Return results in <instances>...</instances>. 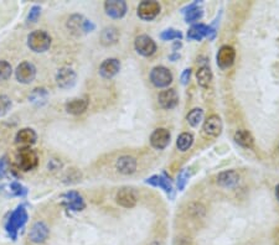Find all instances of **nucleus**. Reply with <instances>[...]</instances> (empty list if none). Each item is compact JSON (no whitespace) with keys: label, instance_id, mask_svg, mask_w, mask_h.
I'll list each match as a JSON object with an SVG mask.
<instances>
[{"label":"nucleus","instance_id":"1","mask_svg":"<svg viewBox=\"0 0 279 245\" xmlns=\"http://www.w3.org/2000/svg\"><path fill=\"white\" fill-rule=\"evenodd\" d=\"M28 219V210L25 209L24 205H19L16 209H14L13 212H11V214L9 215L8 220H6L5 223V230L11 239L16 240L19 230L26 224Z\"/></svg>","mask_w":279,"mask_h":245},{"label":"nucleus","instance_id":"2","mask_svg":"<svg viewBox=\"0 0 279 245\" xmlns=\"http://www.w3.org/2000/svg\"><path fill=\"white\" fill-rule=\"evenodd\" d=\"M51 36L46 31L36 30L29 34L28 36V47L33 52L43 53L50 48L51 46Z\"/></svg>","mask_w":279,"mask_h":245},{"label":"nucleus","instance_id":"3","mask_svg":"<svg viewBox=\"0 0 279 245\" xmlns=\"http://www.w3.org/2000/svg\"><path fill=\"white\" fill-rule=\"evenodd\" d=\"M67 29L76 36L85 35V34L92 33L96 29V25L91 20L86 19L80 14H73L67 20Z\"/></svg>","mask_w":279,"mask_h":245},{"label":"nucleus","instance_id":"4","mask_svg":"<svg viewBox=\"0 0 279 245\" xmlns=\"http://www.w3.org/2000/svg\"><path fill=\"white\" fill-rule=\"evenodd\" d=\"M16 160H18L19 168L25 171V172L34 170L39 163L38 154L30 148H21L20 150L18 151Z\"/></svg>","mask_w":279,"mask_h":245},{"label":"nucleus","instance_id":"5","mask_svg":"<svg viewBox=\"0 0 279 245\" xmlns=\"http://www.w3.org/2000/svg\"><path fill=\"white\" fill-rule=\"evenodd\" d=\"M150 82L158 88H165L172 82V75L164 66H157L150 72Z\"/></svg>","mask_w":279,"mask_h":245},{"label":"nucleus","instance_id":"6","mask_svg":"<svg viewBox=\"0 0 279 245\" xmlns=\"http://www.w3.org/2000/svg\"><path fill=\"white\" fill-rule=\"evenodd\" d=\"M62 205L67 209L73 210V212H81L86 208V202L82 196L77 191H68L65 192L62 196Z\"/></svg>","mask_w":279,"mask_h":245},{"label":"nucleus","instance_id":"7","mask_svg":"<svg viewBox=\"0 0 279 245\" xmlns=\"http://www.w3.org/2000/svg\"><path fill=\"white\" fill-rule=\"evenodd\" d=\"M36 67L31 62L24 61L20 65L16 67L15 70V77L16 81L19 83L23 84H30L31 82H34V80L36 78Z\"/></svg>","mask_w":279,"mask_h":245},{"label":"nucleus","instance_id":"8","mask_svg":"<svg viewBox=\"0 0 279 245\" xmlns=\"http://www.w3.org/2000/svg\"><path fill=\"white\" fill-rule=\"evenodd\" d=\"M134 48L139 55L144 57H150L157 52V43L148 35H140L135 39Z\"/></svg>","mask_w":279,"mask_h":245},{"label":"nucleus","instance_id":"9","mask_svg":"<svg viewBox=\"0 0 279 245\" xmlns=\"http://www.w3.org/2000/svg\"><path fill=\"white\" fill-rule=\"evenodd\" d=\"M56 84L61 88V89H70L76 84L77 81V75L75 71L70 67H62L57 71L56 73Z\"/></svg>","mask_w":279,"mask_h":245},{"label":"nucleus","instance_id":"10","mask_svg":"<svg viewBox=\"0 0 279 245\" xmlns=\"http://www.w3.org/2000/svg\"><path fill=\"white\" fill-rule=\"evenodd\" d=\"M162 6L158 1H142L138 5V16L144 21H152L160 14Z\"/></svg>","mask_w":279,"mask_h":245},{"label":"nucleus","instance_id":"11","mask_svg":"<svg viewBox=\"0 0 279 245\" xmlns=\"http://www.w3.org/2000/svg\"><path fill=\"white\" fill-rule=\"evenodd\" d=\"M216 36V30L211 26H206L204 24H196L192 25L187 31V39L195 41H201L204 38H209L210 40L215 39Z\"/></svg>","mask_w":279,"mask_h":245},{"label":"nucleus","instance_id":"12","mask_svg":"<svg viewBox=\"0 0 279 245\" xmlns=\"http://www.w3.org/2000/svg\"><path fill=\"white\" fill-rule=\"evenodd\" d=\"M49 235H50V229L46 225L45 222H36L34 223L33 227L30 228L29 232V239L35 244H43L48 240Z\"/></svg>","mask_w":279,"mask_h":245},{"label":"nucleus","instance_id":"13","mask_svg":"<svg viewBox=\"0 0 279 245\" xmlns=\"http://www.w3.org/2000/svg\"><path fill=\"white\" fill-rule=\"evenodd\" d=\"M115 202L124 208H133L138 202L137 193L133 188L122 187L115 195Z\"/></svg>","mask_w":279,"mask_h":245},{"label":"nucleus","instance_id":"14","mask_svg":"<svg viewBox=\"0 0 279 245\" xmlns=\"http://www.w3.org/2000/svg\"><path fill=\"white\" fill-rule=\"evenodd\" d=\"M127 3L123 0H108L105 3V11L110 18L122 19L127 14Z\"/></svg>","mask_w":279,"mask_h":245},{"label":"nucleus","instance_id":"15","mask_svg":"<svg viewBox=\"0 0 279 245\" xmlns=\"http://www.w3.org/2000/svg\"><path fill=\"white\" fill-rule=\"evenodd\" d=\"M234 58H236V51L231 46H222L219 50L216 56L217 65L222 68V70H226L229 68L234 62Z\"/></svg>","mask_w":279,"mask_h":245},{"label":"nucleus","instance_id":"16","mask_svg":"<svg viewBox=\"0 0 279 245\" xmlns=\"http://www.w3.org/2000/svg\"><path fill=\"white\" fill-rule=\"evenodd\" d=\"M36 140H38V134L31 128L20 129L15 135V144L21 145L23 148H30L36 143Z\"/></svg>","mask_w":279,"mask_h":245},{"label":"nucleus","instance_id":"17","mask_svg":"<svg viewBox=\"0 0 279 245\" xmlns=\"http://www.w3.org/2000/svg\"><path fill=\"white\" fill-rule=\"evenodd\" d=\"M150 144L157 150H164L170 144V133L164 128H159L150 136Z\"/></svg>","mask_w":279,"mask_h":245},{"label":"nucleus","instance_id":"18","mask_svg":"<svg viewBox=\"0 0 279 245\" xmlns=\"http://www.w3.org/2000/svg\"><path fill=\"white\" fill-rule=\"evenodd\" d=\"M115 168L122 175H133L137 171V160L129 155H123L115 163Z\"/></svg>","mask_w":279,"mask_h":245},{"label":"nucleus","instance_id":"19","mask_svg":"<svg viewBox=\"0 0 279 245\" xmlns=\"http://www.w3.org/2000/svg\"><path fill=\"white\" fill-rule=\"evenodd\" d=\"M120 71V62L117 58H107L100 66V75L103 78H113Z\"/></svg>","mask_w":279,"mask_h":245},{"label":"nucleus","instance_id":"20","mask_svg":"<svg viewBox=\"0 0 279 245\" xmlns=\"http://www.w3.org/2000/svg\"><path fill=\"white\" fill-rule=\"evenodd\" d=\"M222 131V120L219 115H211L204 122V133L209 136H217Z\"/></svg>","mask_w":279,"mask_h":245},{"label":"nucleus","instance_id":"21","mask_svg":"<svg viewBox=\"0 0 279 245\" xmlns=\"http://www.w3.org/2000/svg\"><path fill=\"white\" fill-rule=\"evenodd\" d=\"M217 185L221 187H234L239 182V175L233 170H227L217 175Z\"/></svg>","mask_w":279,"mask_h":245},{"label":"nucleus","instance_id":"22","mask_svg":"<svg viewBox=\"0 0 279 245\" xmlns=\"http://www.w3.org/2000/svg\"><path fill=\"white\" fill-rule=\"evenodd\" d=\"M159 104L162 105L164 109H172L179 103V95H177L175 89H167L160 92L159 94Z\"/></svg>","mask_w":279,"mask_h":245},{"label":"nucleus","instance_id":"23","mask_svg":"<svg viewBox=\"0 0 279 245\" xmlns=\"http://www.w3.org/2000/svg\"><path fill=\"white\" fill-rule=\"evenodd\" d=\"M145 183L154 186V187H160L162 190H164L167 195H171L172 193L171 181H170V178L167 177L165 173H163V175L152 176V177H149L147 181H145Z\"/></svg>","mask_w":279,"mask_h":245},{"label":"nucleus","instance_id":"24","mask_svg":"<svg viewBox=\"0 0 279 245\" xmlns=\"http://www.w3.org/2000/svg\"><path fill=\"white\" fill-rule=\"evenodd\" d=\"M88 108V100L82 99V98H76V99L70 100L66 103L65 109L68 114L71 115H80L87 110Z\"/></svg>","mask_w":279,"mask_h":245},{"label":"nucleus","instance_id":"25","mask_svg":"<svg viewBox=\"0 0 279 245\" xmlns=\"http://www.w3.org/2000/svg\"><path fill=\"white\" fill-rule=\"evenodd\" d=\"M100 40L103 46L115 45V43L118 42V40H119V31H118L115 28H113V26L105 28L102 31H101Z\"/></svg>","mask_w":279,"mask_h":245},{"label":"nucleus","instance_id":"26","mask_svg":"<svg viewBox=\"0 0 279 245\" xmlns=\"http://www.w3.org/2000/svg\"><path fill=\"white\" fill-rule=\"evenodd\" d=\"M233 139L242 148L252 149L254 145V139L253 136H252V134L249 133V131L243 130V129H242V130H237L236 133H234Z\"/></svg>","mask_w":279,"mask_h":245},{"label":"nucleus","instance_id":"27","mask_svg":"<svg viewBox=\"0 0 279 245\" xmlns=\"http://www.w3.org/2000/svg\"><path fill=\"white\" fill-rule=\"evenodd\" d=\"M196 80L199 85L204 88L209 87V84L212 81V72L209 66H201L199 68V71L196 72Z\"/></svg>","mask_w":279,"mask_h":245},{"label":"nucleus","instance_id":"28","mask_svg":"<svg viewBox=\"0 0 279 245\" xmlns=\"http://www.w3.org/2000/svg\"><path fill=\"white\" fill-rule=\"evenodd\" d=\"M49 92L45 88H35L29 95V100L35 105H43L48 102Z\"/></svg>","mask_w":279,"mask_h":245},{"label":"nucleus","instance_id":"29","mask_svg":"<svg viewBox=\"0 0 279 245\" xmlns=\"http://www.w3.org/2000/svg\"><path fill=\"white\" fill-rule=\"evenodd\" d=\"M185 19H186V23H195L199 19L202 18L204 15V11L201 8H199V3H194L190 6H187V11H185Z\"/></svg>","mask_w":279,"mask_h":245},{"label":"nucleus","instance_id":"30","mask_svg":"<svg viewBox=\"0 0 279 245\" xmlns=\"http://www.w3.org/2000/svg\"><path fill=\"white\" fill-rule=\"evenodd\" d=\"M192 143H194V136L190 133H182L177 138L176 146L180 151H186L191 148Z\"/></svg>","mask_w":279,"mask_h":245},{"label":"nucleus","instance_id":"31","mask_svg":"<svg viewBox=\"0 0 279 245\" xmlns=\"http://www.w3.org/2000/svg\"><path fill=\"white\" fill-rule=\"evenodd\" d=\"M202 118H204V110L200 109V108H195V109H192L191 112L187 114L186 119L190 125L197 126L200 122H201Z\"/></svg>","mask_w":279,"mask_h":245},{"label":"nucleus","instance_id":"32","mask_svg":"<svg viewBox=\"0 0 279 245\" xmlns=\"http://www.w3.org/2000/svg\"><path fill=\"white\" fill-rule=\"evenodd\" d=\"M13 75V67L8 61H0V82L8 81Z\"/></svg>","mask_w":279,"mask_h":245},{"label":"nucleus","instance_id":"33","mask_svg":"<svg viewBox=\"0 0 279 245\" xmlns=\"http://www.w3.org/2000/svg\"><path fill=\"white\" fill-rule=\"evenodd\" d=\"M11 99L5 94H0V118L5 117L9 113V110L11 109Z\"/></svg>","mask_w":279,"mask_h":245},{"label":"nucleus","instance_id":"34","mask_svg":"<svg viewBox=\"0 0 279 245\" xmlns=\"http://www.w3.org/2000/svg\"><path fill=\"white\" fill-rule=\"evenodd\" d=\"M160 39L163 41H172V40H181L182 34L175 29H167L160 34Z\"/></svg>","mask_w":279,"mask_h":245},{"label":"nucleus","instance_id":"35","mask_svg":"<svg viewBox=\"0 0 279 245\" xmlns=\"http://www.w3.org/2000/svg\"><path fill=\"white\" fill-rule=\"evenodd\" d=\"M40 15H41V6L34 5L33 8L30 9V11H29L28 16H26V24H28V25L35 24L36 21L39 20V18H40Z\"/></svg>","mask_w":279,"mask_h":245},{"label":"nucleus","instance_id":"36","mask_svg":"<svg viewBox=\"0 0 279 245\" xmlns=\"http://www.w3.org/2000/svg\"><path fill=\"white\" fill-rule=\"evenodd\" d=\"M9 188H10L11 195L16 196V197H25L28 195V190L19 182H11Z\"/></svg>","mask_w":279,"mask_h":245},{"label":"nucleus","instance_id":"37","mask_svg":"<svg viewBox=\"0 0 279 245\" xmlns=\"http://www.w3.org/2000/svg\"><path fill=\"white\" fill-rule=\"evenodd\" d=\"M63 178H65V180H68L66 183L77 182V181H80V178H81V173L78 172L76 168H71L70 171H67V172H66V176Z\"/></svg>","mask_w":279,"mask_h":245},{"label":"nucleus","instance_id":"38","mask_svg":"<svg viewBox=\"0 0 279 245\" xmlns=\"http://www.w3.org/2000/svg\"><path fill=\"white\" fill-rule=\"evenodd\" d=\"M187 178H189V173H187L186 170H182L179 173V177H177V188H179V191L184 190L187 183Z\"/></svg>","mask_w":279,"mask_h":245},{"label":"nucleus","instance_id":"39","mask_svg":"<svg viewBox=\"0 0 279 245\" xmlns=\"http://www.w3.org/2000/svg\"><path fill=\"white\" fill-rule=\"evenodd\" d=\"M190 77H191V70H190V68H187V70H185L181 75V83H182V84H187V83H189V81H190Z\"/></svg>","mask_w":279,"mask_h":245},{"label":"nucleus","instance_id":"40","mask_svg":"<svg viewBox=\"0 0 279 245\" xmlns=\"http://www.w3.org/2000/svg\"><path fill=\"white\" fill-rule=\"evenodd\" d=\"M6 173V161L4 159H0V180L5 176Z\"/></svg>","mask_w":279,"mask_h":245},{"label":"nucleus","instance_id":"41","mask_svg":"<svg viewBox=\"0 0 279 245\" xmlns=\"http://www.w3.org/2000/svg\"><path fill=\"white\" fill-rule=\"evenodd\" d=\"M276 197H277V200L279 201V185L276 187Z\"/></svg>","mask_w":279,"mask_h":245}]
</instances>
